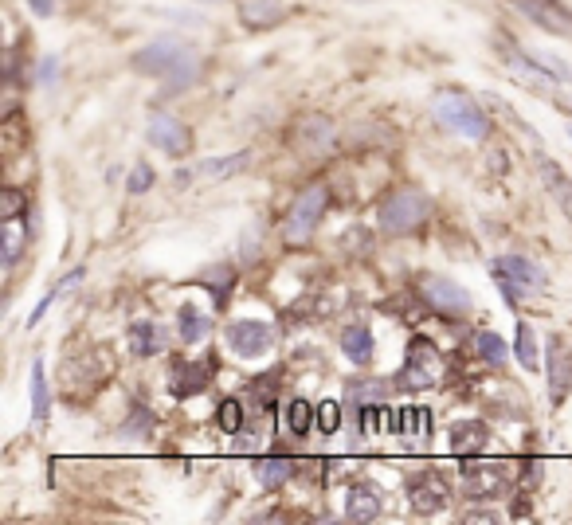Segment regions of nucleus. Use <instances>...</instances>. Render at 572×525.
I'll return each mask as SVG.
<instances>
[{
	"label": "nucleus",
	"mask_w": 572,
	"mask_h": 525,
	"mask_svg": "<svg viewBox=\"0 0 572 525\" xmlns=\"http://www.w3.org/2000/svg\"><path fill=\"white\" fill-rule=\"evenodd\" d=\"M134 71L138 75H153L169 87H189L200 79V55L189 51L177 40H157L134 55Z\"/></svg>",
	"instance_id": "nucleus-1"
},
{
	"label": "nucleus",
	"mask_w": 572,
	"mask_h": 525,
	"mask_svg": "<svg viewBox=\"0 0 572 525\" xmlns=\"http://www.w3.org/2000/svg\"><path fill=\"white\" fill-rule=\"evenodd\" d=\"M498 51H502L506 67H510L518 79L533 83V87H572V71L557 59V55L529 51V48H522V44H514L510 36L498 40Z\"/></svg>",
	"instance_id": "nucleus-2"
},
{
	"label": "nucleus",
	"mask_w": 572,
	"mask_h": 525,
	"mask_svg": "<svg viewBox=\"0 0 572 525\" xmlns=\"http://www.w3.org/2000/svg\"><path fill=\"white\" fill-rule=\"evenodd\" d=\"M490 275L502 290L506 306H518L522 298H533V294H545L549 290V275L541 263L525 259V255H502L490 263Z\"/></svg>",
	"instance_id": "nucleus-3"
},
{
	"label": "nucleus",
	"mask_w": 572,
	"mask_h": 525,
	"mask_svg": "<svg viewBox=\"0 0 572 525\" xmlns=\"http://www.w3.org/2000/svg\"><path fill=\"white\" fill-rule=\"evenodd\" d=\"M428 216H431V200L416 189L392 192V196H384L381 208H377V224H381V232H388V236H408V232L424 228Z\"/></svg>",
	"instance_id": "nucleus-4"
},
{
	"label": "nucleus",
	"mask_w": 572,
	"mask_h": 525,
	"mask_svg": "<svg viewBox=\"0 0 572 525\" xmlns=\"http://www.w3.org/2000/svg\"><path fill=\"white\" fill-rule=\"evenodd\" d=\"M326 208H330V189H326V185H310V189L298 192V200L290 204V212L283 216L286 243H294V247L306 243V239L314 236V228L322 224Z\"/></svg>",
	"instance_id": "nucleus-5"
},
{
	"label": "nucleus",
	"mask_w": 572,
	"mask_h": 525,
	"mask_svg": "<svg viewBox=\"0 0 572 525\" xmlns=\"http://www.w3.org/2000/svg\"><path fill=\"white\" fill-rule=\"evenodd\" d=\"M439 381H443V353L435 349L431 337H412L404 369H400V388L424 392V388H435Z\"/></svg>",
	"instance_id": "nucleus-6"
},
{
	"label": "nucleus",
	"mask_w": 572,
	"mask_h": 525,
	"mask_svg": "<svg viewBox=\"0 0 572 525\" xmlns=\"http://www.w3.org/2000/svg\"><path fill=\"white\" fill-rule=\"evenodd\" d=\"M514 482L510 463L502 459H475L467 455L463 459V490L471 502H490V498H502V490Z\"/></svg>",
	"instance_id": "nucleus-7"
},
{
	"label": "nucleus",
	"mask_w": 572,
	"mask_h": 525,
	"mask_svg": "<svg viewBox=\"0 0 572 525\" xmlns=\"http://www.w3.org/2000/svg\"><path fill=\"white\" fill-rule=\"evenodd\" d=\"M435 118H439L443 126H451L455 134L475 138V142H482V138L490 134V118H486V110H482L471 95H439Z\"/></svg>",
	"instance_id": "nucleus-8"
},
{
	"label": "nucleus",
	"mask_w": 572,
	"mask_h": 525,
	"mask_svg": "<svg viewBox=\"0 0 572 525\" xmlns=\"http://www.w3.org/2000/svg\"><path fill=\"white\" fill-rule=\"evenodd\" d=\"M404 498H408V506L420 518H431V514H439V510L451 506V486H447V478L439 475V471H416V475L404 482Z\"/></svg>",
	"instance_id": "nucleus-9"
},
{
	"label": "nucleus",
	"mask_w": 572,
	"mask_h": 525,
	"mask_svg": "<svg viewBox=\"0 0 572 525\" xmlns=\"http://www.w3.org/2000/svg\"><path fill=\"white\" fill-rule=\"evenodd\" d=\"M228 349L236 357H263L275 349V326L271 322H259V318H243V322H232L228 330Z\"/></svg>",
	"instance_id": "nucleus-10"
},
{
	"label": "nucleus",
	"mask_w": 572,
	"mask_h": 525,
	"mask_svg": "<svg viewBox=\"0 0 572 525\" xmlns=\"http://www.w3.org/2000/svg\"><path fill=\"white\" fill-rule=\"evenodd\" d=\"M424 298H428L431 310H439V314H447V318H467L471 310H475V302H471V294L459 287L455 279H443V275H428L424 279Z\"/></svg>",
	"instance_id": "nucleus-11"
},
{
	"label": "nucleus",
	"mask_w": 572,
	"mask_h": 525,
	"mask_svg": "<svg viewBox=\"0 0 572 525\" xmlns=\"http://www.w3.org/2000/svg\"><path fill=\"white\" fill-rule=\"evenodd\" d=\"M251 165V149H239L232 157H208L192 169H177V189L185 185H196V181H224V177H236Z\"/></svg>",
	"instance_id": "nucleus-12"
},
{
	"label": "nucleus",
	"mask_w": 572,
	"mask_h": 525,
	"mask_svg": "<svg viewBox=\"0 0 572 525\" xmlns=\"http://www.w3.org/2000/svg\"><path fill=\"white\" fill-rule=\"evenodd\" d=\"M525 20H533L537 28L553 32V36H572V8L561 0H510Z\"/></svg>",
	"instance_id": "nucleus-13"
},
{
	"label": "nucleus",
	"mask_w": 572,
	"mask_h": 525,
	"mask_svg": "<svg viewBox=\"0 0 572 525\" xmlns=\"http://www.w3.org/2000/svg\"><path fill=\"white\" fill-rule=\"evenodd\" d=\"M145 138H149V145H157L161 153H169V157H185L192 145L189 126L181 118H173V114H149Z\"/></svg>",
	"instance_id": "nucleus-14"
},
{
	"label": "nucleus",
	"mask_w": 572,
	"mask_h": 525,
	"mask_svg": "<svg viewBox=\"0 0 572 525\" xmlns=\"http://www.w3.org/2000/svg\"><path fill=\"white\" fill-rule=\"evenodd\" d=\"M572 392V349L561 334L549 337V400L565 404Z\"/></svg>",
	"instance_id": "nucleus-15"
},
{
	"label": "nucleus",
	"mask_w": 572,
	"mask_h": 525,
	"mask_svg": "<svg viewBox=\"0 0 572 525\" xmlns=\"http://www.w3.org/2000/svg\"><path fill=\"white\" fill-rule=\"evenodd\" d=\"M341 510L349 522H377L384 510L381 490L373 482H353L345 494H341Z\"/></svg>",
	"instance_id": "nucleus-16"
},
{
	"label": "nucleus",
	"mask_w": 572,
	"mask_h": 525,
	"mask_svg": "<svg viewBox=\"0 0 572 525\" xmlns=\"http://www.w3.org/2000/svg\"><path fill=\"white\" fill-rule=\"evenodd\" d=\"M447 443H451V451L455 455H478L486 443H490V428L482 424V420H455L451 431H447Z\"/></svg>",
	"instance_id": "nucleus-17"
},
{
	"label": "nucleus",
	"mask_w": 572,
	"mask_h": 525,
	"mask_svg": "<svg viewBox=\"0 0 572 525\" xmlns=\"http://www.w3.org/2000/svg\"><path fill=\"white\" fill-rule=\"evenodd\" d=\"M388 431L404 439H428L431 435V408H396L388 416Z\"/></svg>",
	"instance_id": "nucleus-18"
},
{
	"label": "nucleus",
	"mask_w": 572,
	"mask_h": 525,
	"mask_svg": "<svg viewBox=\"0 0 572 525\" xmlns=\"http://www.w3.org/2000/svg\"><path fill=\"white\" fill-rule=\"evenodd\" d=\"M212 369H216V361L208 357V361H189V365H177V373H173V392L177 396H196V392H204L208 381H212Z\"/></svg>",
	"instance_id": "nucleus-19"
},
{
	"label": "nucleus",
	"mask_w": 572,
	"mask_h": 525,
	"mask_svg": "<svg viewBox=\"0 0 572 525\" xmlns=\"http://www.w3.org/2000/svg\"><path fill=\"white\" fill-rule=\"evenodd\" d=\"M541 181H545L549 196L557 200V208L565 212V220L572 224V177L557 161H541Z\"/></svg>",
	"instance_id": "nucleus-20"
},
{
	"label": "nucleus",
	"mask_w": 572,
	"mask_h": 525,
	"mask_svg": "<svg viewBox=\"0 0 572 525\" xmlns=\"http://www.w3.org/2000/svg\"><path fill=\"white\" fill-rule=\"evenodd\" d=\"M286 16V8L279 0H243L239 4V20L247 24V28H271V24H279Z\"/></svg>",
	"instance_id": "nucleus-21"
},
{
	"label": "nucleus",
	"mask_w": 572,
	"mask_h": 525,
	"mask_svg": "<svg viewBox=\"0 0 572 525\" xmlns=\"http://www.w3.org/2000/svg\"><path fill=\"white\" fill-rule=\"evenodd\" d=\"M177 330H181V341L185 345H200L208 330H212V322L204 318V310L196 306V302H185L181 310H177Z\"/></svg>",
	"instance_id": "nucleus-22"
},
{
	"label": "nucleus",
	"mask_w": 572,
	"mask_h": 525,
	"mask_svg": "<svg viewBox=\"0 0 572 525\" xmlns=\"http://www.w3.org/2000/svg\"><path fill=\"white\" fill-rule=\"evenodd\" d=\"M130 345H134V353H138V357H153V353H161V349H165V334H161V326H157V322L138 318V322L130 326Z\"/></svg>",
	"instance_id": "nucleus-23"
},
{
	"label": "nucleus",
	"mask_w": 572,
	"mask_h": 525,
	"mask_svg": "<svg viewBox=\"0 0 572 525\" xmlns=\"http://www.w3.org/2000/svg\"><path fill=\"white\" fill-rule=\"evenodd\" d=\"M341 349H345V357L353 361V365H369L373 361V334H369V326H349L345 334H341Z\"/></svg>",
	"instance_id": "nucleus-24"
},
{
	"label": "nucleus",
	"mask_w": 572,
	"mask_h": 525,
	"mask_svg": "<svg viewBox=\"0 0 572 525\" xmlns=\"http://www.w3.org/2000/svg\"><path fill=\"white\" fill-rule=\"evenodd\" d=\"M28 247V232H24V216H4V271L16 267V259Z\"/></svg>",
	"instance_id": "nucleus-25"
},
{
	"label": "nucleus",
	"mask_w": 572,
	"mask_h": 525,
	"mask_svg": "<svg viewBox=\"0 0 572 525\" xmlns=\"http://www.w3.org/2000/svg\"><path fill=\"white\" fill-rule=\"evenodd\" d=\"M48 377H44V361L36 357V365H32V420L40 424V420H48Z\"/></svg>",
	"instance_id": "nucleus-26"
},
{
	"label": "nucleus",
	"mask_w": 572,
	"mask_h": 525,
	"mask_svg": "<svg viewBox=\"0 0 572 525\" xmlns=\"http://www.w3.org/2000/svg\"><path fill=\"white\" fill-rule=\"evenodd\" d=\"M255 475H259V482L263 486H283L286 478L294 475V463L290 459H255Z\"/></svg>",
	"instance_id": "nucleus-27"
},
{
	"label": "nucleus",
	"mask_w": 572,
	"mask_h": 525,
	"mask_svg": "<svg viewBox=\"0 0 572 525\" xmlns=\"http://www.w3.org/2000/svg\"><path fill=\"white\" fill-rule=\"evenodd\" d=\"M475 349L482 353V361H490V365H498V369L510 361V345L498 334H490V330H482V334L475 337Z\"/></svg>",
	"instance_id": "nucleus-28"
},
{
	"label": "nucleus",
	"mask_w": 572,
	"mask_h": 525,
	"mask_svg": "<svg viewBox=\"0 0 572 525\" xmlns=\"http://www.w3.org/2000/svg\"><path fill=\"white\" fill-rule=\"evenodd\" d=\"M83 275H87V271H83V267H75V271H71L67 279H59V283H55V287H51L48 294H44V302H40V306L32 310V318H28V326H40V318H44V314H48V310H51V302H55L59 294H67V290L75 287V283H83Z\"/></svg>",
	"instance_id": "nucleus-29"
},
{
	"label": "nucleus",
	"mask_w": 572,
	"mask_h": 525,
	"mask_svg": "<svg viewBox=\"0 0 572 525\" xmlns=\"http://www.w3.org/2000/svg\"><path fill=\"white\" fill-rule=\"evenodd\" d=\"M314 420H318V412H314L306 400H290V408H286V428H290V435H306V431L314 428Z\"/></svg>",
	"instance_id": "nucleus-30"
},
{
	"label": "nucleus",
	"mask_w": 572,
	"mask_h": 525,
	"mask_svg": "<svg viewBox=\"0 0 572 525\" xmlns=\"http://www.w3.org/2000/svg\"><path fill=\"white\" fill-rule=\"evenodd\" d=\"M216 424H220L224 435H239V428H243V404H239L236 396H224V400H220V408H216Z\"/></svg>",
	"instance_id": "nucleus-31"
},
{
	"label": "nucleus",
	"mask_w": 572,
	"mask_h": 525,
	"mask_svg": "<svg viewBox=\"0 0 572 525\" xmlns=\"http://www.w3.org/2000/svg\"><path fill=\"white\" fill-rule=\"evenodd\" d=\"M514 353H518V361H522V369H537V337L529 330V322H518V345H514Z\"/></svg>",
	"instance_id": "nucleus-32"
},
{
	"label": "nucleus",
	"mask_w": 572,
	"mask_h": 525,
	"mask_svg": "<svg viewBox=\"0 0 572 525\" xmlns=\"http://www.w3.org/2000/svg\"><path fill=\"white\" fill-rule=\"evenodd\" d=\"M153 181H157V173H153L145 161H138L134 173H130V181H126V192H134V196H138V192H149L153 189Z\"/></svg>",
	"instance_id": "nucleus-33"
},
{
	"label": "nucleus",
	"mask_w": 572,
	"mask_h": 525,
	"mask_svg": "<svg viewBox=\"0 0 572 525\" xmlns=\"http://www.w3.org/2000/svg\"><path fill=\"white\" fill-rule=\"evenodd\" d=\"M204 283H208V290H212V298H216V306H224V302L232 298V271H228V267H224L220 275H208Z\"/></svg>",
	"instance_id": "nucleus-34"
},
{
	"label": "nucleus",
	"mask_w": 572,
	"mask_h": 525,
	"mask_svg": "<svg viewBox=\"0 0 572 525\" xmlns=\"http://www.w3.org/2000/svg\"><path fill=\"white\" fill-rule=\"evenodd\" d=\"M318 428L326 431V435H334V431L341 428V404H337V400L318 404Z\"/></svg>",
	"instance_id": "nucleus-35"
},
{
	"label": "nucleus",
	"mask_w": 572,
	"mask_h": 525,
	"mask_svg": "<svg viewBox=\"0 0 572 525\" xmlns=\"http://www.w3.org/2000/svg\"><path fill=\"white\" fill-rule=\"evenodd\" d=\"M349 400H384V384H349Z\"/></svg>",
	"instance_id": "nucleus-36"
},
{
	"label": "nucleus",
	"mask_w": 572,
	"mask_h": 525,
	"mask_svg": "<svg viewBox=\"0 0 572 525\" xmlns=\"http://www.w3.org/2000/svg\"><path fill=\"white\" fill-rule=\"evenodd\" d=\"M541 471H545V467H541V459H525V463H522V478H518V482H522V486H537Z\"/></svg>",
	"instance_id": "nucleus-37"
},
{
	"label": "nucleus",
	"mask_w": 572,
	"mask_h": 525,
	"mask_svg": "<svg viewBox=\"0 0 572 525\" xmlns=\"http://www.w3.org/2000/svg\"><path fill=\"white\" fill-rule=\"evenodd\" d=\"M24 212V196L16 189H8L4 192V216H20Z\"/></svg>",
	"instance_id": "nucleus-38"
},
{
	"label": "nucleus",
	"mask_w": 572,
	"mask_h": 525,
	"mask_svg": "<svg viewBox=\"0 0 572 525\" xmlns=\"http://www.w3.org/2000/svg\"><path fill=\"white\" fill-rule=\"evenodd\" d=\"M32 8H36V16H51L55 12V0H28Z\"/></svg>",
	"instance_id": "nucleus-39"
},
{
	"label": "nucleus",
	"mask_w": 572,
	"mask_h": 525,
	"mask_svg": "<svg viewBox=\"0 0 572 525\" xmlns=\"http://www.w3.org/2000/svg\"><path fill=\"white\" fill-rule=\"evenodd\" d=\"M51 75H55V59H44V71H40V79H51Z\"/></svg>",
	"instance_id": "nucleus-40"
},
{
	"label": "nucleus",
	"mask_w": 572,
	"mask_h": 525,
	"mask_svg": "<svg viewBox=\"0 0 572 525\" xmlns=\"http://www.w3.org/2000/svg\"><path fill=\"white\" fill-rule=\"evenodd\" d=\"M200 4H216V0H200Z\"/></svg>",
	"instance_id": "nucleus-41"
}]
</instances>
